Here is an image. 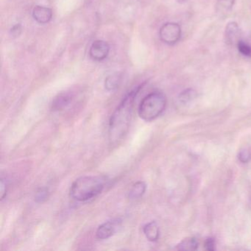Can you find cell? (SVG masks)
Returning <instances> with one entry per match:
<instances>
[{"label":"cell","mask_w":251,"mask_h":251,"mask_svg":"<svg viewBox=\"0 0 251 251\" xmlns=\"http://www.w3.org/2000/svg\"><path fill=\"white\" fill-rule=\"evenodd\" d=\"M33 17L39 24H47L52 18V11L48 7L37 5L33 8Z\"/></svg>","instance_id":"cell-9"},{"label":"cell","mask_w":251,"mask_h":251,"mask_svg":"<svg viewBox=\"0 0 251 251\" xmlns=\"http://www.w3.org/2000/svg\"><path fill=\"white\" fill-rule=\"evenodd\" d=\"M236 47H237L238 50L242 55L248 57L251 56V47L246 42H243L242 40L239 41Z\"/></svg>","instance_id":"cell-17"},{"label":"cell","mask_w":251,"mask_h":251,"mask_svg":"<svg viewBox=\"0 0 251 251\" xmlns=\"http://www.w3.org/2000/svg\"><path fill=\"white\" fill-rule=\"evenodd\" d=\"M22 33V27L20 24L16 25L14 27H12V29L11 30V33L13 36H15V37H17V36H20Z\"/></svg>","instance_id":"cell-21"},{"label":"cell","mask_w":251,"mask_h":251,"mask_svg":"<svg viewBox=\"0 0 251 251\" xmlns=\"http://www.w3.org/2000/svg\"><path fill=\"white\" fill-rule=\"evenodd\" d=\"M205 250L207 251H214L215 250V241L213 238L209 237L205 242Z\"/></svg>","instance_id":"cell-19"},{"label":"cell","mask_w":251,"mask_h":251,"mask_svg":"<svg viewBox=\"0 0 251 251\" xmlns=\"http://www.w3.org/2000/svg\"><path fill=\"white\" fill-rule=\"evenodd\" d=\"M147 186L145 182L138 181L132 186L129 192V198L131 200L139 199L146 192Z\"/></svg>","instance_id":"cell-11"},{"label":"cell","mask_w":251,"mask_h":251,"mask_svg":"<svg viewBox=\"0 0 251 251\" xmlns=\"http://www.w3.org/2000/svg\"><path fill=\"white\" fill-rule=\"evenodd\" d=\"M120 220H111L105 222L99 226L96 231V238L98 239H108L116 233L117 227L120 226Z\"/></svg>","instance_id":"cell-6"},{"label":"cell","mask_w":251,"mask_h":251,"mask_svg":"<svg viewBox=\"0 0 251 251\" xmlns=\"http://www.w3.org/2000/svg\"><path fill=\"white\" fill-rule=\"evenodd\" d=\"M235 0H217V11L220 14L228 13L233 8Z\"/></svg>","instance_id":"cell-14"},{"label":"cell","mask_w":251,"mask_h":251,"mask_svg":"<svg viewBox=\"0 0 251 251\" xmlns=\"http://www.w3.org/2000/svg\"><path fill=\"white\" fill-rule=\"evenodd\" d=\"M199 246V242L195 237H189L183 239L177 245V249L179 251H195Z\"/></svg>","instance_id":"cell-12"},{"label":"cell","mask_w":251,"mask_h":251,"mask_svg":"<svg viewBox=\"0 0 251 251\" xmlns=\"http://www.w3.org/2000/svg\"><path fill=\"white\" fill-rule=\"evenodd\" d=\"M197 93L194 89H186V90L183 91L180 93V95H179V100L181 101L182 102H184V103H186V102H189V101L193 100L194 98L196 97Z\"/></svg>","instance_id":"cell-15"},{"label":"cell","mask_w":251,"mask_h":251,"mask_svg":"<svg viewBox=\"0 0 251 251\" xmlns=\"http://www.w3.org/2000/svg\"><path fill=\"white\" fill-rule=\"evenodd\" d=\"M73 100V95L71 92H62L54 98L51 108L52 111H62L71 103Z\"/></svg>","instance_id":"cell-8"},{"label":"cell","mask_w":251,"mask_h":251,"mask_svg":"<svg viewBox=\"0 0 251 251\" xmlns=\"http://www.w3.org/2000/svg\"><path fill=\"white\" fill-rule=\"evenodd\" d=\"M143 232L150 242H156L159 238V227L156 222H150L145 225L143 227Z\"/></svg>","instance_id":"cell-10"},{"label":"cell","mask_w":251,"mask_h":251,"mask_svg":"<svg viewBox=\"0 0 251 251\" xmlns=\"http://www.w3.org/2000/svg\"><path fill=\"white\" fill-rule=\"evenodd\" d=\"M105 180L100 176H86L75 180L70 188V196L79 202L96 198L103 191Z\"/></svg>","instance_id":"cell-2"},{"label":"cell","mask_w":251,"mask_h":251,"mask_svg":"<svg viewBox=\"0 0 251 251\" xmlns=\"http://www.w3.org/2000/svg\"><path fill=\"white\" fill-rule=\"evenodd\" d=\"M142 88V85L137 86L126 95L111 115L108 125V137L111 144L120 142L128 132L135 100Z\"/></svg>","instance_id":"cell-1"},{"label":"cell","mask_w":251,"mask_h":251,"mask_svg":"<svg viewBox=\"0 0 251 251\" xmlns=\"http://www.w3.org/2000/svg\"><path fill=\"white\" fill-rule=\"evenodd\" d=\"M109 45L105 41L97 40L92 43L89 50V55L95 61H103L109 54Z\"/></svg>","instance_id":"cell-5"},{"label":"cell","mask_w":251,"mask_h":251,"mask_svg":"<svg viewBox=\"0 0 251 251\" xmlns=\"http://www.w3.org/2000/svg\"><path fill=\"white\" fill-rule=\"evenodd\" d=\"M50 192L48 188H40L36 192V196H35V201L36 202H44L49 198Z\"/></svg>","instance_id":"cell-16"},{"label":"cell","mask_w":251,"mask_h":251,"mask_svg":"<svg viewBox=\"0 0 251 251\" xmlns=\"http://www.w3.org/2000/svg\"><path fill=\"white\" fill-rule=\"evenodd\" d=\"M8 185L6 180L4 178L1 179V200H3L6 197L8 192Z\"/></svg>","instance_id":"cell-20"},{"label":"cell","mask_w":251,"mask_h":251,"mask_svg":"<svg viewBox=\"0 0 251 251\" xmlns=\"http://www.w3.org/2000/svg\"><path fill=\"white\" fill-rule=\"evenodd\" d=\"M177 1L179 3H183V2H186L187 0H177Z\"/></svg>","instance_id":"cell-22"},{"label":"cell","mask_w":251,"mask_h":251,"mask_svg":"<svg viewBox=\"0 0 251 251\" xmlns=\"http://www.w3.org/2000/svg\"><path fill=\"white\" fill-rule=\"evenodd\" d=\"M239 161L244 164L249 162L251 160V151L248 149H244L239 152L238 155Z\"/></svg>","instance_id":"cell-18"},{"label":"cell","mask_w":251,"mask_h":251,"mask_svg":"<svg viewBox=\"0 0 251 251\" xmlns=\"http://www.w3.org/2000/svg\"><path fill=\"white\" fill-rule=\"evenodd\" d=\"M241 30L236 22L227 23L225 30V40L228 45H237L240 41Z\"/></svg>","instance_id":"cell-7"},{"label":"cell","mask_w":251,"mask_h":251,"mask_svg":"<svg viewBox=\"0 0 251 251\" xmlns=\"http://www.w3.org/2000/svg\"><path fill=\"white\" fill-rule=\"evenodd\" d=\"M166 106L167 98L162 92H151L141 101L138 113L142 120L153 121L163 114Z\"/></svg>","instance_id":"cell-3"},{"label":"cell","mask_w":251,"mask_h":251,"mask_svg":"<svg viewBox=\"0 0 251 251\" xmlns=\"http://www.w3.org/2000/svg\"><path fill=\"white\" fill-rule=\"evenodd\" d=\"M121 77L119 75L114 74L108 76L105 80V87L108 91H114L120 86Z\"/></svg>","instance_id":"cell-13"},{"label":"cell","mask_w":251,"mask_h":251,"mask_svg":"<svg viewBox=\"0 0 251 251\" xmlns=\"http://www.w3.org/2000/svg\"><path fill=\"white\" fill-rule=\"evenodd\" d=\"M159 37L164 43L174 45L180 41L181 37V27L176 23H167L161 26Z\"/></svg>","instance_id":"cell-4"}]
</instances>
